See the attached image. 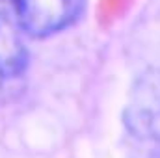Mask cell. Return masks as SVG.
<instances>
[{"mask_svg": "<svg viewBox=\"0 0 160 158\" xmlns=\"http://www.w3.org/2000/svg\"><path fill=\"white\" fill-rule=\"evenodd\" d=\"M28 34L8 0H0V77L13 78L21 75L28 62L24 37Z\"/></svg>", "mask_w": 160, "mask_h": 158, "instance_id": "cell-3", "label": "cell"}, {"mask_svg": "<svg viewBox=\"0 0 160 158\" xmlns=\"http://www.w3.org/2000/svg\"><path fill=\"white\" fill-rule=\"evenodd\" d=\"M17 9L28 36L47 37L65 30L80 17L84 0H8Z\"/></svg>", "mask_w": 160, "mask_h": 158, "instance_id": "cell-2", "label": "cell"}, {"mask_svg": "<svg viewBox=\"0 0 160 158\" xmlns=\"http://www.w3.org/2000/svg\"><path fill=\"white\" fill-rule=\"evenodd\" d=\"M127 158H160V69L134 82L123 112Z\"/></svg>", "mask_w": 160, "mask_h": 158, "instance_id": "cell-1", "label": "cell"}]
</instances>
